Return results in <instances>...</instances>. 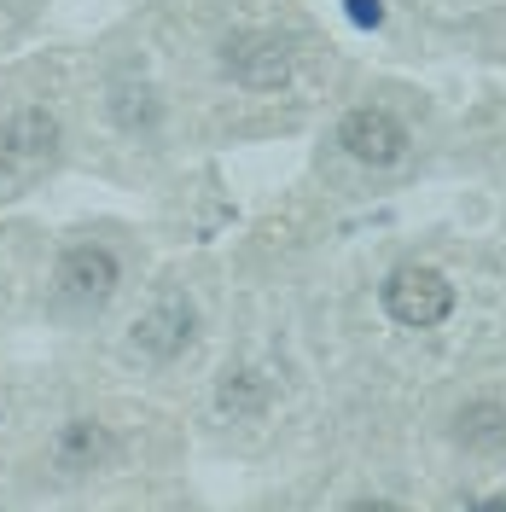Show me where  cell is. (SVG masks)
Instances as JSON below:
<instances>
[{"label": "cell", "mask_w": 506, "mask_h": 512, "mask_svg": "<svg viewBox=\"0 0 506 512\" xmlns=\"http://www.w3.org/2000/svg\"><path fill=\"white\" fill-rule=\"evenodd\" d=\"M384 309H390V320L425 332V326H443V320L454 315V286H448L437 268L408 262V268H396V274L384 280Z\"/></svg>", "instance_id": "cell-1"}, {"label": "cell", "mask_w": 506, "mask_h": 512, "mask_svg": "<svg viewBox=\"0 0 506 512\" xmlns=\"http://www.w3.org/2000/svg\"><path fill=\"white\" fill-rule=\"evenodd\" d=\"M338 140H344V152L355 163H396L402 152H408V128L396 123L390 111H379V105H361V111H349L344 128H338Z\"/></svg>", "instance_id": "cell-2"}, {"label": "cell", "mask_w": 506, "mask_h": 512, "mask_svg": "<svg viewBox=\"0 0 506 512\" xmlns=\"http://www.w3.org/2000/svg\"><path fill=\"white\" fill-rule=\"evenodd\" d=\"M227 70L245 88H280L291 76V41H280V35H239V41H227Z\"/></svg>", "instance_id": "cell-3"}, {"label": "cell", "mask_w": 506, "mask_h": 512, "mask_svg": "<svg viewBox=\"0 0 506 512\" xmlns=\"http://www.w3.org/2000/svg\"><path fill=\"white\" fill-rule=\"evenodd\" d=\"M117 286V256L99 251V245H76V251H64L59 262V291L64 297H76V303H99V297H111Z\"/></svg>", "instance_id": "cell-4"}, {"label": "cell", "mask_w": 506, "mask_h": 512, "mask_svg": "<svg viewBox=\"0 0 506 512\" xmlns=\"http://www.w3.org/2000/svg\"><path fill=\"white\" fill-rule=\"evenodd\" d=\"M192 338V315L187 309H175V303H163V309H152L146 320H134V344L146 355H158V361H169V355H181Z\"/></svg>", "instance_id": "cell-5"}, {"label": "cell", "mask_w": 506, "mask_h": 512, "mask_svg": "<svg viewBox=\"0 0 506 512\" xmlns=\"http://www.w3.org/2000/svg\"><path fill=\"white\" fill-rule=\"evenodd\" d=\"M99 454H105V431H99L94 419H70L53 437V460H59L64 472H88Z\"/></svg>", "instance_id": "cell-6"}, {"label": "cell", "mask_w": 506, "mask_h": 512, "mask_svg": "<svg viewBox=\"0 0 506 512\" xmlns=\"http://www.w3.org/2000/svg\"><path fill=\"white\" fill-rule=\"evenodd\" d=\"M454 425H460L454 437L466 448H501L506 443V408L501 402H472V408H460Z\"/></svg>", "instance_id": "cell-7"}, {"label": "cell", "mask_w": 506, "mask_h": 512, "mask_svg": "<svg viewBox=\"0 0 506 512\" xmlns=\"http://www.w3.org/2000/svg\"><path fill=\"white\" fill-rule=\"evenodd\" d=\"M12 140H18V152L24 158H41V152H53V140H59V128L53 117H41V111H24V117H12Z\"/></svg>", "instance_id": "cell-8"}, {"label": "cell", "mask_w": 506, "mask_h": 512, "mask_svg": "<svg viewBox=\"0 0 506 512\" xmlns=\"http://www.w3.org/2000/svg\"><path fill=\"white\" fill-rule=\"evenodd\" d=\"M262 402H268V390H262L256 373H227V384H222L227 414H262Z\"/></svg>", "instance_id": "cell-9"}, {"label": "cell", "mask_w": 506, "mask_h": 512, "mask_svg": "<svg viewBox=\"0 0 506 512\" xmlns=\"http://www.w3.org/2000/svg\"><path fill=\"white\" fill-rule=\"evenodd\" d=\"M349 6V18L361 24V30H379L384 24V0H344Z\"/></svg>", "instance_id": "cell-10"}, {"label": "cell", "mask_w": 506, "mask_h": 512, "mask_svg": "<svg viewBox=\"0 0 506 512\" xmlns=\"http://www.w3.org/2000/svg\"><path fill=\"white\" fill-rule=\"evenodd\" d=\"M18 158H24V152H18L12 128H0V175H12V169H18Z\"/></svg>", "instance_id": "cell-11"}]
</instances>
